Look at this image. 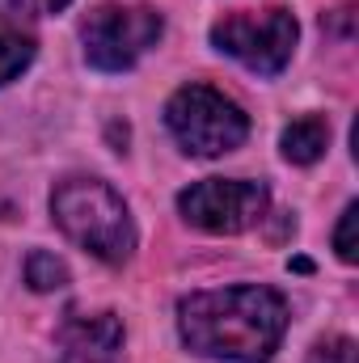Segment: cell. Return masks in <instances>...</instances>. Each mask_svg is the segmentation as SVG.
Returning <instances> with one entry per match:
<instances>
[{"instance_id": "cell-2", "label": "cell", "mask_w": 359, "mask_h": 363, "mask_svg": "<svg viewBox=\"0 0 359 363\" xmlns=\"http://www.w3.org/2000/svg\"><path fill=\"white\" fill-rule=\"evenodd\" d=\"M51 216L68 241L118 267L136 250V224L123 194L101 178H64L51 190Z\"/></svg>"}, {"instance_id": "cell-3", "label": "cell", "mask_w": 359, "mask_h": 363, "mask_svg": "<svg viewBox=\"0 0 359 363\" xmlns=\"http://www.w3.org/2000/svg\"><path fill=\"white\" fill-rule=\"evenodd\" d=\"M165 127L174 131L182 152L190 157H224L245 144L250 114L211 85H182L165 106Z\"/></svg>"}, {"instance_id": "cell-10", "label": "cell", "mask_w": 359, "mask_h": 363, "mask_svg": "<svg viewBox=\"0 0 359 363\" xmlns=\"http://www.w3.org/2000/svg\"><path fill=\"white\" fill-rule=\"evenodd\" d=\"M30 60H34V43L13 30H0V85L17 81L30 68Z\"/></svg>"}, {"instance_id": "cell-13", "label": "cell", "mask_w": 359, "mask_h": 363, "mask_svg": "<svg viewBox=\"0 0 359 363\" xmlns=\"http://www.w3.org/2000/svg\"><path fill=\"white\" fill-rule=\"evenodd\" d=\"M72 0H0V17H43V13H60Z\"/></svg>"}, {"instance_id": "cell-7", "label": "cell", "mask_w": 359, "mask_h": 363, "mask_svg": "<svg viewBox=\"0 0 359 363\" xmlns=\"http://www.w3.org/2000/svg\"><path fill=\"white\" fill-rule=\"evenodd\" d=\"M60 342L77 363H118V355H123V321L114 313H93V317L72 313L64 321Z\"/></svg>"}, {"instance_id": "cell-6", "label": "cell", "mask_w": 359, "mask_h": 363, "mask_svg": "<svg viewBox=\"0 0 359 363\" xmlns=\"http://www.w3.org/2000/svg\"><path fill=\"white\" fill-rule=\"evenodd\" d=\"M267 186L241 178H203L178 194L182 220L203 228V233H216V237H233V233L254 228L267 216Z\"/></svg>"}, {"instance_id": "cell-9", "label": "cell", "mask_w": 359, "mask_h": 363, "mask_svg": "<svg viewBox=\"0 0 359 363\" xmlns=\"http://www.w3.org/2000/svg\"><path fill=\"white\" fill-rule=\"evenodd\" d=\"M26 283H30L34 291H60V287L68 283V267H64L55 254L34 250V254L26 258Z\"/></svg>"}, {"instance_id": "cell-8", "label": "cell", "mask_w": 359, "mask_h": 363, "mask_svg": "<svg viewBox=\"0 0 359 363\" xmlns=\"http://www.w3.org/2000/svg\"><path fill=\"white\" fill-rule=\"evenodd\" d=\"M279 144H283V157L292 165H313V161H321V152L330 144V123L321 114H304V118H296V123L283 127Z\"/></svg>"}, {"instance_id": "cell-11", "label": "cell", "mask_w": 359, "mask_h": 363, "mask_svg": "<svg viewBox=\"0 0 359 363\" xmlns=\"http://www.w3.org/2000/svg\"><path fill=\"white\" fill-rule=\"evenodd\" d=\"M355 220H359V203H347L343 207V220L334 228V250L343 262H355L359 258V245H355Z\"/></svg>"}, {"instance_id": "cell-12", "label": "cell", "mask_w": 359, "mask_h": 363, "mask_svg": "<svg viewBox=\"0 0 359 363\" xmlns=\"http://www.w3.org/2000/svg\"><path fill=\"white\" fill-rule=\"evenodd\" d=\"M309 363H359L355 359V342L351 338H326V342H317L313 351H309Z\"/></svg>"}, {"instance_id": "cell-4", "label": "cell", "mask_w": 359, "mask_h": 363, "mask_svg": "<svg viewBox=\"0 0 359 363\" xmlns=\"http://www.w3.org/2000/svg\"><path fill=\"white\" fill-rule=\"evenodd\" d=\"M300 26L283 4L250 9V13H228L211 26V47L237 64H245L258 77H279L296 51Z\"/></svg>"}, {"instance_id": "cell-5", "label": "cell", "mask_w": 359, "mask_h": 363, "mask_svg": "<svg viewBox=\"0 0 359 363\" xmlns=\"http://www.w3.org/2000/svg\"><path fill=\"white\" fill-rule=\"evenodd\" d=\"M161 30L165 21L148 4H97L81 26L85 60L97 72H127L161 43Z\"/></svg>"}, {"instance_id": "cell-1", "label": "cell", "mask_w": 359, "mask_h": 363, "mask_svg": "<svg viewBox=\"0 0 359 363\" xmlns=\"http://www.w3.org/2000/svg\"><path fill=\"white\" fill-rule=\"evenodd\" d=\"M178 330L203 359L267 363L287 334V300L258 283L190 291L178 304Z\"/></svg>"}]
</instances>
